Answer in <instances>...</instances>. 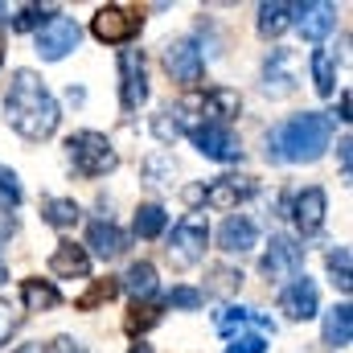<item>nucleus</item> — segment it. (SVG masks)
<instances>
[{"label":"nucleus","instance_id":"nucleus-20","mask_svg":"<svg viewBox=\"0 0 353 353\" xmlns=\"http://www.w3.org/2000/svg\"><path fill=\"white\" fill-rule=\"evenodd\" d=\"M21 300H25L29 312H50V308L62 304V292H58L50 279H25V283H21Z\"/></svg>","mask_w":353,"mask_h":353},{"label":"nucleus","instance_id":"nucleus-43","mask_svg":"<svg viewBox=\"0 0 353 353\" xmlns=\"http://www.w3.org/2000/svg\"><path fill=\"white\" fill-rule=\"evenodd\" d=\"M17 353H41V345H21Z\"/></svg>","mask_w":353,"mask_h":353},{"label":"nucleus","instance_id":"nucleus-38","mask_svg":"<svg viewBox=\"0 0 353 353\" xmlns=\"http://www.w3.org/2000/svg\"><path fill=\"white\" fill-rule=\"evenodd\" d=\"M17 325H21V321H17V316H12L8 308H0V345H4V341H8V337L17 333Z\"/></svg>","mask_w":353,"mask_h":353},{"label":"nucleus","instance_id":"nucleus-12","mask_svg":"<svg viewBox=\"0 0 353 353\" xmlns=\"http://www.w3.org/2000/svg\"><path fill=\"white\" fill-rule=\"evenodd\" d=\"M279 312L288 321H312L316 316V283L308 275H292V283L279 292Z\"/></svg>","mask_w":353,"mask_h":353},{"label":"nucleus","instance_id":"nucleus-6","mask_svg":"<svg viewBox=\"0 0 353 353\" xmlns=\"http://www.w3.org/2000/svg\"><path fill=\"white\" fill-rule=\"evenodd\" d=\"M165 70H169V79H173L176 87H185V90L201 87V79H205V58H201V50H197L193 37H176V41L165 46Z\"/></svg>","mask_w":353,"mask_h":353},{"label":"nucleus","instance_id":"nucleus-11","mask_svg":"<svg viewBox=\"0 0 353 353\" xmlns=\"http://www.w3.org/2000/svg\"><path fill=\"white\" fill-rule=\"evenodd\" d=\"M300 267H304V247L288 234H275L263 255V275L267 279H283V275L292 279V275H300Z\"/></svg>","mask_w":353,"mask_h":353},{"label":"nucleus","instance_id":"nucleus-24","mask_svg":"<svg viewBox=\"0 0 353 353\" xmlns=\"http://www.w3.org/2000/svg\"><path fill=\"white\" fill-rule=\"evenodd\" d=\"M41 218H46L50 226H58V230H70V226L83 218V210H79L74 197H46V201H41Z\"/></svg>","mask_w":353,"mask_h":353},{"label":"nucleus","instance_id":"nucleus-44","mask_svg":"<svg viewBox=\"0 0 353 353\" xmlns=\"http://www.w3.org/2000/svg\"><path fill=\"white\" fill-rule=\"evenodd\" d=\"M4 12H8V8H4V4H0V21H8V17H4Z\"/></svg>","mask_w":353,"mask_h":353},{"label":"nucleus","instance_id":"nucleus-16","mask_svg":"<svg viewBox=\"0 0 353 353\" xmlns=\"http://www.w3.org/2000/svg\"><path fill=\"white\" fill-rule=\"evenodd\" d=\"M255 243H259V230H255V222L243 218V214H230V218L222 222V230H218V247H222L226 255H247V251H255Z\"/></svg>","mask_w":353,"mask_h":353},{"label":"nucleus","instance_id":"nucleus-28","mask_svg":"<svg viewBox=\"0 0 353 353\" xmlns=\"http://www.w3.org/2000/svg\"><path fill=\"white\" fill-rule=\"evenodd\" d=\"M312 83H316V94H333L337 74H333V58H329L325 50H316V54H312Z\"/></svg>","mask_w":353,"mask_h":353},{"label":"nucleus","instance_id":"nucleus-33","mask_svg":"<svg viewBox=\"0 0 353 353\" xmlns=\"http://www.w3.org/2000/svg\"><path fill=\"white\" fill-rule=\"evenodd\" d=\"M119 292V279H99L94 288H90L87 296H79V308L87 312V308H94V304H103V300H111Z\"/></svg>","mask_w":353,"mask_h":353},{"label":"nucleus","instance_id":"nucleus-17","mask_svg":"<svg viewBox=\"0 0 353 353\" xmlns=\"http://www.w3.org/2000/svg\"><path fill=\"white\" fill-rule=\"evenodd\" d=\"M325 210H329V197H325V189H321V185H308V189L296 197V205H292V218H296V226H300L304 234H316V230H321V222H325Z\"/></svg>","mask_w":353,"mask_h":353},{"label":"nucleus","instance_id":"nucleus-2","mask_svg":"<svg viewBox=\"0 0 353 353\" xmlns=\"http://www.w3.org/2000/svg\"><path fill=\"white\" fill-rule=\"evenodd\" d=\"M329 136H333V119L321 111H304V115H292L279 128H271L267 157H275L283 165H312L325 157Z\"/></svg>","mask_w":353,"mask_h":353},{"label":"nucleus","instance_id":"nucleus-45","mask_svg":"<svg viewBox=\"0 0 353 353\" xmlns=\"http://www.w3.org/2000/svg\"><path fill=\"white\" fill-rule=\"evenodd\" d=\"M0 62H4V41H0Z\"/></svg>","mask_w":353,"mask_h":353},{"label":"nucleus","instance_id":"nucleus-19","mask_svg":"<svg viewBox=\"0 0 353 353\" xmlns=\"http://www.w3.org/2000/svg\"><path fill=\"white\" fill-rule=\"evenodd\" d=\"M50 271H54V275H62V279H87V275H90V255L79 247V243L62 239V243H58V251L50 255Z\"/></svg>","mask_w":353,"mask_h":353},{"label":"nucleus","instance_id":"nucleus-9","mask_svg":"<svg viewBox=\"0 0 353 353\" xmlns=\"http://www.w3.org/2000/svg\"><path fill=\"white\" fill-rule=\"evenodd\" d=\"M185 136H189V140L197 144V152H201V157H210V161L230 165V161H239V157H243V148H239V140H234V132H230V128H218V123H193Z\"/></svg>","mask_w":353,"mask_h":353},{"label":"nucleus","instance_id":"nucleus-36","mask_svg":"<svg viewBox=\"0 0 353 353\" xmlns=\"http://www.w3.org/2000/svg\"><path fill=\"white\" fill-rule=\"evenodd\" d=\"M152 132H157V140H161V144H173L176 136H181L169 111H161V115H152Z\"/></svg>","mask_w":353,"mask_h":353},{"label":"nucleus","instance_id":"nucleus-3","mask_svg":"<svg viewBox=\"0 0 353 353\" xmlns=\"http://www.w3.org/2000/svg\"><path fill=\"white\" fill-rule=\"evenodd\" d=\"M66 152H70V165L83 176H107L119 165V157H115V148L103 132H74L66 140Z\"/></svg>","mask_w":353,"mask_h":353},{"label":"nucleus","instance_id":"nucleus-34","mask_svg":"<svg viewBox=\"0 0 353 353\" xmlns=\"http://www.w3.org/2000/svg\"><path fill=\"white\" fill-rule=\"evenodd\" d=\"M201 300H205V296H201L197 288H173V292L165 296L169 308H201Z\"/></svg>","mask_w":353,"mask_h":353},{"label":"nucleus","instance_id":"nucleus-18","mask_svg":"<svg viewBox=\"0 0 353 353\" xmlns=\"http://www.w3.org/2000/svg\"><path fill=\"white\" fill-rule=\"evenodd\" d=\"M87 247L94 251V259L111 263V259H119V255L128 251V234H123L119 226H111V222H90Z\"/></svg>","mask_w":353,"mask_h":353},{"label":"nucleus","instance_id":"nucleus-13","mask_svg":"<svg viewBox=\"0 0 353 353\" xmlns=\"http://www.w3.org/2000/svg\"><path fill=\"white\" fill-rule=\"evenodd\" d=\"M239 107H243V99H239V90H226V87H214L205 90L197 103H193V111L205 119V123H218V128H230V119L239 115Z\"/></svg>","mask_w":353,"mask_h":353},{"label":"nucleus","instance_id":"nucleus-30","mask_svg":"<svg viewBox=\"0 0 353 353\" xmlns=\"http://www.w3.org/2000/svg\"><path fill=\"white\" fill-rule=\"evenodd\" d=\"M50 17H58V12H54V8H41V4H25V8L12 17V29H21V33H25V29H41Z\"/></svg>","mask_w":353,"mask_h":353},{"label":"nucleus","instance_id":"nucleus-22","mask_svg":"<svg viewBox=\"0 0 353 353\" xmlns=\"http://www.w3.org/2000/svg\"><path fill=\"white\" fill-rule=\"evenodd\" d=\"M350 341H353V308L350 304H337V308L325 316V345L345 350Z\"/></svg>","mask_w":353,"mask_h":353},{"label":"nucleus","instance_id":"nucleus-42","mask_svg":"<svg viewBox=\"0 0 353 353\" xmlns=\"http://www.w3.org/2000/svg\"><path fill=\"white\" fill-rule=\"evenodd\" d=\"M8 279V263H4V255H0V283Z\"/></svg>","mask_w":353,"mask_h":353},{"label":"nucleus","instance_id":"nucleus-25","mask_svg":"<svg viewBox=\"0 0 353 353\" xmlns=\"http://www.w3.org/2000/svg\"><path fill=\"white\" fill-rule=\"evenodd\" d=\"M165 222H169V214H165V205H157V201H144V205L136 210V234H140V239H161V234H165Z\"/></svg>","mask_w":353,"mask_h":353},{"label":"nucleus","instance_id":"nucleus-15","mask_svg":"<svg viewBox=\"0 0 353 353\" xmlns=\"http://www.w3.org/2000/svg\"><path fill=\"white\" fill-rule=\"evenodd\" d=\"M292 17L308 41H325L337 29V8L333 4H292Z\"/></svg>","mask_w":353,"mask_h":353},{"label":"nucleus","instance_id":"nucleus-32","mask_svg":"<svg viewBox=\"0 0 353 353\" xmlns=\"http://www.w3.org/2000/svg\"><path fill=\"white\" fill-rule=\"evenodd\" d=\"M157 321H161V308H152V304H136V308L128 312L123 329H128V333H144V329H152Z\"/></svg>","mask_w":353,"mask_h":353},{"label":"nucleus","instance_id":"nucleus-31","mask_svg":"<svg viewBox=\"0 0 353 353\" xmlns=\"http://www.w3.org/2000/svg\"><path fill=\"white\" fill-rule=\"evenodd\" d=\"M329 275H333V283H337L341 292H350L353 288V279H350V247L329 251Z\"/></svg>","mask_w":353,"mask_h":353},{"label":"nucleus","instance_id":"nucleus-27","mask_svg":"<svg viewBox=\"0 0 353 353\" xmlns=\"http://www.w3.org/2000/svg\"><path fill=\"white\" fill-rule=\"evenodd\" d=\"M292 25V4H263L259 8V33L263 37H279Z\"/></svg>","mask_w":353,"mask_h":353},{"label":"nucleus","instance_id":"nucleus-26","mask_svg":"<svg viewBox=\"0 0 353 353\" xmlns=\"http://www.w3.org/2000/svg\"><path fill=\"white\" fill-rule=\"evenodd\" d=\"M176 176V165L169 152H148L144 157V181L152 185V189H165V185H173Z\"/></svg>","mask_w":353,"mask_h":353},{"label":"nucleus","instance_id":"nucleus-41","mask_svg":"<svg viewBox=\"0 0 353 353\" xmlns=\"http://www.w3.org/2000/svg\"><path fill=\"white\" fill-rule=\"evenodd\" d=\"M132 353H152V345H144V341H136V345H132Z\"/></svg>","mask_w":353,"mask_h":353},{"label":"nucleus","instance_id":"nucleus-8","mask_svg":"<svg viewBox=\"0 0 353 353\" xmlns=\"http://www.w3.org/2000/svg\"><path fill=\"white\" fill-rule=\"evenodd\" d=\"M79 25L70 21V17H50L41 29H37V54L46 58V62H62L70 50H79Z\"/></svg>","mask_w":353,"mask_h":353},{"label":"nucleus","instance_id":"nucleus-29","mask_svg":"<svg viewBox=\"0 0 353 353\" xmlns=\"http://www.w3.org/2000/svg\"><path fill=\"white\" fill-rule=\"evenodd\" d=\"M21 181H17V173L8 169V165H0V210L8 214V210H17L21 205Z\"/></svg>","mask_w":353,"mask_h":353},{"label":"nucleus","instance_id":"nucleus-14","mask_svg":"<svg viewBox=\"0 0 353 353\" xmlns=\"http://www.w3.org/2000/svg\"><path fill=\"white\" fill-rule=\"evenodd\" d=\"M255 193L251 176H218L210 189H201V201L210 210H239V201H247Z\"/></svg>","mask_w":353,"mask_h":353},{"label":"nucleus","instance_id":"nucleus-10","mask_svg":"<svg viewBox=\"0 0 353 353\" xmlns=\"http://www.w3.org/2000/svg\"><path fill=\"white\" fill-rule=\"evenodd\" d=\"M296 79H300V62H296V54L292 50H271L263 62V90L271 99H283V94H292L296 90Z\"/></svg>","mask_w":353,"mask_h":353},{"label":"nucleus","instance_id":"nucleus-40","mask_svg":"<svg viewBox=\"0 0 353 353\" xmlns=\"http://www.w3.org/2000/svg\"><path fill=\"white\" fill-rule=\"evenodd\" d=\"M350 140H341V144H337V157H341V169H345V176H350Z\"/></svg>","mask_w":353,"mask_h":353},{"label":"nucleus","instance_id":"nucleus-21","mask_svg":"<svg viewBox=\"0 0 353 353\" xmlns=\"http://www.w3.org/2000/svg\"><path fill=\"white\" fill-rule=\"evenodd\" d=\"M239 325H255L259 333H275V321H271V316H263V312H255V308L234 304V308L218 312V333H234Z\"/></svg>","mask_w":353,"mask_h":353},{"label":"nucleus","instance_id":"nucleus-5","mask_svg":"<svg viewBox=\"0 0 353 353\" xmlns=\"http://www.w3.org/2000/svg\"><path fill=\"white\" fill-rule=\"evenodd\" d=\"M205 243H210V226H205V218L185 214V218L173 226V234H169V263L173 267L201 263V259H205Z\"/></svg>","mask_w":353,"mask_h":353},{"label":"nucleus","instance_id":"nucleus-1","mask_svg":"<svg viewBox=\"0 0 353 353\" xmlns=\"http://www.w3.org/2000/svg\"><path fill=\"white\" fill-rule=\"evenodd\" d=\"M4 115L8 123L25 136V140H46L58 132V103L54 94L46 90V83L33 74V70H17L12 83H8V99H4Z\"/></svg>","mask_w":353,"mask_h":353},{"label":"nucleus","instance_id":"nucleus-35","mask_svg":"<svg viewBox=\"0 0 353 353\" xmlns=\"http://www.w3.org/2000/svg\"><path fill=\"white\" fill-rule=\"evenodd\" d=\"M226 353H267V337L263 333H243L239 341H230Z\"/></svg>","mask_w":353,"mask_h":353},{"label":"nucleus","instance_id":"nucleus-7","mask_svg":"<svg viewBox=\"0 0 353 353\" xmlns=\"http://www.w3.org/2000/svg\"><path fill=\"white\" fill-rule=\"evenodd\" d=\"M119 103L123 111H140L148 103V70L140 50H119Z\"/></svg>","mask_w":353,"mask_h":353},{"label":"nucleus","instance_id":"nucleus-23","mask_svg":"<svg viewBox=\"0 0 353 353\" xmlns=\"http://www.w3.org/2000/svg\"><path fill=\"white\" fill-rule=\"evenodd\" d=\"M119 288H128V292L136 296V304L148 300V296H157V267L148 263V259L132 263L128 271H123V283H119Z\"/></svg>","mask_w":353,"mask_h":353},{"label":"nucleus","instance_id":"nucleus-4","mask_svg":"<svg viewBox=\"0 0 353 353\" xmlns=\"http://www.w3.org/2000/svg\"><path fill=\"white\" fill-rule=\"evenodd\" d=\"M140 29H144V12L132 8V4H103L90 17V33L107 46H128Z\"/></svg>","mask_w":353,"mask_h":353},{"label":"nucleus","instance_id":"nucleus-39","mask_svg":"<svg viewBox=\"0 0 353 353\" xmlns=\"http://www.w3.org/2000/svg\"><path fill=\"white\" fill-rule=\"evenodd\" d=\"M50 353H87V345H79L74 337H54V345H50Z\"/></svg>","mask_w":353,"mask_h":353},{"label":"nucleus","instance_id":"nucleus-37","mask_svg":"<svg viewBox=\"0 0 353 353\" xmlns=\"http://www.w3.org/2000/svg\"><path fill=\"white\" fill-rule=\"evenodd\" d=\"M239 283H243V271H230V267L214 271V292H234Z\"/></svg>","mask_w":353,"mask_h":353}]
</instances>
